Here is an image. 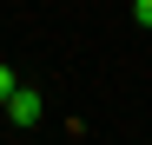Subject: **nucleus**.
<instances>
[{
    "instance_id": "obj_1",
    "label": "nucleus",
    "mask_w": 152,
    "mask_h": 145,
    "mask_svg": "<svg viewBox=\"0 0 152 145\" xmlns=\"http://www.w3.org/2000/svg\"><path fill=\"white\" fill-rule=\"evenodd\" d=\"M0 106H7V119H13V125H40V92L33 86H7V92H0Z\"/></svg>"
},
{
    "instance_id": "obj_2",
    "label": "nucleus",
    "mask_w": 152,
    "mask_h": 145,
    "mask_svg": "<svg viewBox=\"0 0 152 145\" xmlns=\"http://www.w3.org/2000/svg\"><path fill=\"white\" fill-rule=\"evenodd\" d=\"M132 20H139V27H152V0H132Z\"/></svg>"
}]
</instances>
